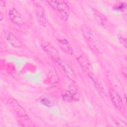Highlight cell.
Wrapping results in <instances>:
<instances>
[{"mask_svg": "<svg viewBox=\"0 0 127 127\" xmlns=\"http://www.w3.org/2000/svg\"><path fill=\"white\" fill-rule=\"evenodd\" d=\"M4 101L6 102V104L9 106L15 112L18 117L20 124L22 126L30 127L32 126L25 111L16 100L14 99L7 97L4 98Z\"/></svg>", "mask_w": 127, "mask_h": 127, "instance_id": "cell-1", "label": "cell"}, {"mask_svg": "<svg viewBox=\"0 0 127 127\" xmlns=\"http://www.w3.org/2000/svg\"><path fill=\"white\" fill-rule=\"evenodd\" d=\"M81 30L85 39L96 48V39L91 30L87 26L83 24L81 26Z\"/></svg>", "mask_w": 127, "mask_h": 127, "instance_id": "cell-9", "label": "cell"}, {"mask_svg": "<svg viewBox=\"0 0 127 127\" xmlns=\"http://www.w3.org/2000/svg\"><path fill=\"white\" fill-rule=\"evenodd\" d=\"M119 41H120L121 43L125 47H127V40L126 38L120 37L119 38Z\"/></svg>", "mask_w": 127, "mask_h": 127, "instance_id": "cell-16", "label": "cell"}, {"mask_svg": "<svg viewBox=\"0 0 127 127\" xmlns=\"http://www.w3.org/2000/svg\"><path fill=\"white\" fill-rule=\"evenodd\" d=\"M115 123L117 126L118 127H127L126 123L121 119H117L115 121Z\"/></svg>", "mask_w": 127, "mask_h": 127, "instance_id": "cell-15", "label": "cell"}, {"mask_svg": "<svg viewBox=\"0 0 127 127\" xmlns=\"http://www.w3.org/2000/svg\"><path fill=\"white\" fill-rule=\"evenodd\" d=\"M3 35L6 41L13 47L16 48H21L22 47L21 42L12 32L8 30L3 31Z\"/></svg>", "mask_w": 127, "mask_h": 127, "instance_id": "cell-7", "label": "cell"}, {"mask_svg": "<svg viewBox=\"0 0 127 127\" xmlns=\"http://www.w3.org/2000/svg\"><path fill=\"white\" fill-rule=\"evenodd\" d=\"M109 93L111 101L115 107L120 112H124L125 109V105L119 94L113 89H109Z\"/></svg>", "mask_w": 127, "mask_h": 127, "instance_id": "cell-5", "label": "cell"}, {"mask_svg": "<svg viewBox=\"0 0 127 127\" xmlns=\"http://www.w3.org/2000/svg\"><path fill=\"white\" fill-rule=\"evenodd\" d=\"M0 4L1 6H5L6 3H5V1L4 0H1L0 1Z\"/></svg>", "mask_w": 127, "mask_h": 127, "instance_id": "cell-17", "label": "cell"}, {"mask_svg": "<svg viewBox=\"0 0 127 127\" xmlns=\"http://www.w3.org/2000/svg\"><path fill=\"white\" fill-rule=\"evenodd\" d=\"M57 63L61 66L66 76L70 80L75 82L76 80V76L72 68L65 62L61 59H60Z\"/></svg>", "mask_w": 127, "mask_h": 127, "instance_id": "cell-8", "label": "cell"}, {"mask_svg": "<svg viewBox=\"0 0 127 127\" xmlns=\"http://www.w3.org/2000/svg\"><path fill=\"white\" fill-rule=\"evenodd\" d=\"M77 60L81 68L87 74L93 72L91 64L85 56L83 55H80L77 57Z\"/></svg>", "mask_w": 127, "mask_h": 127, "instance_id": "cell-11", "label": "cell"}, {"mask_svg": "<svg viewBox=\"0 0 127 127\" xmlns=\"http://www.w3.org/2000/svg\"><path fill=\"white\" fill-rule=\"evenodd\" d=\"M88 75L92 80L93 84L97 91L100 94V96L102 97L103 98H105L106 97V93L103 86H102L99 79L96 77V76L95 75L93 72L89 73Z\"/></svg>", "mask_w": 127, "mask_h": 127, "instance_id": "cell-10", "label": "cell"}, {"mask_svg": "<svg viewBox=\"0 0 127 127\" xmlns=\"http://www.w3.org/2000/svg\"><path fill=\"white\" fill-rule=\"evenodd\" d=\"M123 74L124 75V76H125V77H126V76H127V69H126V67H123Z\"/></svg>", "mask_w": 127, "mask_h": 127, "instance_id": "cell-18", "label": "cell"}, {"mask_svg": "<svg viewBox=\"0 0 127 127\" xmlns=\"http://www.w3.org/2000/svg\"><path fill=\"white\" fill-rule=\"evenodd\" d=\"M36 15L39 24L43 26H46V17L44 9L42 6L39 4L36 5Z\"/></svg>", "mask_w": 127, "mask_h": 127, "instance_id": "cell-14", "label": "cell"}, {"mask_svg": "<svg viewBox=\"0 0 127 127\" xmlns=\"http://www.w3.org/2000/svg\"><path fill=\"white\" fill-rule=\"evenodd\" d=\"M47 3L55 9L60 17L66 21L69 15V7L66 2L63 0H48Z\"/></svg>", "mask_w": 127, "mask_h": 127, "instance_id": "cell-2", "label": "cell"}, {"mask_svg": "<svg viewBox=\"0 0 127 127\" xmlns=\"http://www.w3.org/2000/svg\"><path fill=\"white\" fill-rule=\"evenodd\" d=\"M41 46L43 50L49 55L50 58L56 63L60 60L59 54L56 49L54 48L49 42L43 40L41 41Z\"/></svg>", "mask_w": 127, "mask_h": 127, "instance_id": "cell-3", "label": "cell"}, {"mask_svg": "<svg viewBox=\"0 0 127 127\" xmlns=\"http://www.w3.org/2000/svg\"><path fill=\"white\" fill-rule=\"evenodd\" d=\"M62 96L64 101L66 102H71L78 100L79 95L75 86L73 85H70L69 86L68 90H63Z\"/></svg>", "mask_w": 127, "mask_h": 127, "instance_id": "cell-4", "label": "cell"}, {"mask_svg": "<svg viewBox=\"0 0 127 127\" xmlns=\"http://www.w3.org/2000/svg\"><path fill=\"white\" fill-rule=\"evenodd\" d=\"M58 45L60 49L64 53L68 55L73 54V49L69 42L64 38H60L57 40Z\"/></svg>", "mask_w": 127, "mask_h": 127, "instance_id": "cell-13", "label": "cell"}, {"mask_svg": "<svg viewBox=\"0 0 127 127\" xmlns=\"http://www.w3.org/2000/svg\"><path fill=\"white\" fill-rule=\"evenodd\" d=\"M8 17L12 23L18 26H22L24 24L23 19L21 14L14 8L9 9L8 11Z\"/></svg>", "mask_w": 127, "mask_h": 127, "instance_id": "cell-6", "label": "cell"}, {"mask_svg": "<svg viewBox=\"0 0 127 127\" xmlns=\"http://www.w3.org/2000/svg\"><path fill=\"white\" fill-rule=\"evenodd\" d=\"M93 13L96 20L99 24L105 28H110V23L104 15L95 9H93Z\"/></svg>", "mask_w": 127, "mask_h": 127, "instance_id": "cell-12", "label": "cell"}]
</instances>
